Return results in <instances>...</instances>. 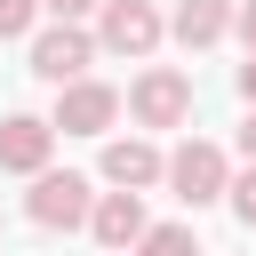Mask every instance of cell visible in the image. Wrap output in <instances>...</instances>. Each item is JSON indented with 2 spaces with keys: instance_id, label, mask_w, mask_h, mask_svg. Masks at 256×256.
<instances>
[{
  "instance_id": "obj_1",
  "label": "cell",
  "mask_w": 256,
  "mask_h": 256,
  "mask_svg": "<svg viewBox=\"0 0 256 256\" xmlns=\"http://www.w3.org/2000/svg\"><path fill=\"white\" fill-rule=\"evenodd\" d=\"M224 176H232V160H224L208 136H184L176 152H160V184H168L184 208H216V200H224Z\"/></svg>"
},
{
  "instance_id": "obj_2",
  "label": "cell",
  "mask_w": 256,
  "mask_h": 256,
  "mask_svg": "<svg viewBox=\"0 0 256 256\" xmlns=\"http://www.w3.org/2000/svg\"><path fill=\"white\" fill-rule=\"evenodd\" d=\"M88 200H96L88 176H72V168H32L24 216H32L40 232H80V224H88Z\"/></svg>"
},
{
  "instance_id": "obj_3",
  "label": "cell",
  "mask_w": 256,
  "mask_h": 256,
  "mask_svg": "<svg viewBox=\"0 0 256 256\" xmlns=\"http://www.w3.org/2000/svg\"><path fill=\"white\" fill-rule=\"evenodd\" d=\"M112 120H120V88H112V80H88V72L56 80V112H48V128H64V136H104Z\"/></svg>"
},
{
  "instance_id": "obj_4",
  "label": "cell",
  "mask_w": 256,
  "mask_h": 256,
  "mask_svg": "<svg viewBox=\"0 0 256 256\" xmlns=\"http://www.w3.org/2000/svg\"><path fill=\"white\" fill-rule=\"evenodd\" d=\"M168 40V16L152 0H96V48L112 56H152Z\"/></svg>"
},
{
  "instance_id": "obj_5",
  "label": "cell",
  "mask_w": 256,
  "mask_h": 256,
  "mask_svg": "<svg viewBox=\"0 0 256 256\" xmlns=\"http://www.w3.org/2000/svg\"><path fill=\"white\" fill-rule=\"evenodd\" d=\"M96 64V32H80V16H56L48 32H32V80H72Z\"/></svg>"
},
{
  "instance_id": "obj_6",
  "label": "cell",
  "mask_w": 256,
  "mask_h": 256,
  "mask_svg": "<svg viewBox=\"0 0 256 256\" xmlns=\"http://www.w3.org/2000/svg\"><path fill=\"white\" fill-rule=\"evenodd\" d=\"M120 104H128L144 128H184V120H192V80H184L176 64H152V72H144Z\"/></svg>"
},
{
  "instance_id": "obj_7",
  "label": "cell",
  "mask_w": 256,
  "mask_h": 256,
  "mask_svg": "<svg viewBox=\"0 0 256 256\" xmlns=\"http://www.w3.org/2000/svg\"><path fill=\"white\" fill-rule=\"evenodd\" d=\"M48 152H56V128H48L40 112H8V120H0V168H8V176L48 168Z\"/></svg>"
},
{
  "instance_id": "obj_8",
  "label": "cell",
  "mask_w": 256,
  "mask_h": 256,
  "mask_svg": "<svg viewBox=\"0 0 256 256\" xmlns=\"http://www.w3.org/2000/svg\"><path fill=\"white\" fill-rule=\"evenodd\" d=\"M88 232L104 240V248H136V232H144V192H96L88 200Z\"/></svg>"
},
{
  "instance_id": "obj_9",
  "label": "cell",
  "mask_w": 256,
  "mask_h": 256,
  "mask_svg": "<svg viewBox=\"0 0 256 256\" xmlns=\"http://www.w3.org/2000/svg\"><path fill=\"white\" fill-rule=\"evenodd\" d=\"M104 184L152 192V184H160V144H152V136H112V144H104Z\"/></svg>"
},
{
  "instance_id": "obj_10",
  "label": "cell",
  "mask_w": 256,
  "mask_h": 256,
  "mask_svg": "<svg viewBox=\"0 0 256 256\" xmlns=\"http://www.w3.org/2000/svg\"><path fill=\"white\" fill-rule=\"evenodd\" d=\"M168 32H176L184 48H216V40L232 32V0H176Z\"/></svg>"
},
{
  "instance_id": "obj_11",
  "label": "cell",
  "mask_w": 256,
  "mask_h": 256,
  "mask_svg": "<svg viewBox=\"0 0 256 256\" xmlns=\"http://www.w3.org/2000/svg\"><path fill=\"white\" fill-rule=\"evenodd\" d=\"M224 200H232V216H240V224L256 232V160H248L240 176H224Z\"/></svg>"
},
{
  "instance_id": "obj_12",
  "label": "cell",
  "mask_w": 256,
  "mask_h": 256,
  "mask_svg": "<svg viewBox=\"0 0 256 256\" xmlns=\"http://www.w3.org/2000/svg\"><path fill=\"white\" fill-rule=\"evenodd\" d=\"M40 24V0H0V40H24Z\"/></svg>"
},
{
  "instance_id": "obj_13",
  "label": "cell",
  "mask_w": 256,
  "mask_h": 256,
  "mask_svg": "<svg viewBox=\"0 0 256 256\" xmlns=\"http://www.w3.org/2000/svg\"><path fill=\"white\" fill-rule=\"evenodd\" d=\"M136 248H192V224H144Z\"/></svg>"
},
{
  "instance_id": "obj_14",
  "label": "cell",
  "mask_w": 256,
  "mask_h": 256,
  "mask_svg": "<svg viewBox=\"0 0 256 256\" xmlns=\"http://www.w3.org/2000/svg\"><path fill=\"white\" fill-rule=\"evenodd\" d=\"M96 0H40V16H88Z\"/></svg>"
},
{
  "instance_id": "obj_15",
  "label": "cell",
  "mask_w": 256,
  "mask_h": 256,
  "mask_svg": "<svg viewBox=\"0 0 256 256\" xmlns=\"http://www.w3.org/2000/svg\"><path fill=\"white\" fill-rule=\"evenodd\" d=\"M240 104H256V48H248V64H240Z\"/></svg>"
},
{
  "instance_id": "obj_16",
  "label": "cell",
  "mask_w": 256,
  "mask_h": 256,
  "mask_svg": "<svg viewBox=\"0 0 256 256\" xmlns=\"http://www.w3.org/2000/svg\"><path fill=\"white\" fill-rule=\"evenodd\" d=\"M232 24H240V40L256 48V0H248V8H232Z\"/></svg>"
},
{
  "instance_id": "obj_17",
  "label": "cell",
  "mask_w": 256,
  "mask_h": 256,
  "mask_svg": "<svg viewBox=\"0 0 256 256\" xmlns=\"http://www.w3.org/2000/svg\"><path fill=\"white\" fill-rule=\"evenodd\" d=\"M240 152L256 160V104H248V120H240Z\"/></svg>"
}]
</instances>
